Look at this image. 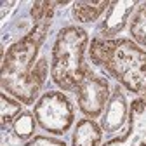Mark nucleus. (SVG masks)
Listing matches in <instances>:
<instances>
[{
  "mask_svg": "<svg viewBox=\"0 0 146 146\" xmlns=\"http://www.w3.org/2000/svg\"><path fill=\"white\" fill-rule=\"evenodd\" d=\"M52 21L33 25L28 33L5 49L0 64L2 90L16 98L19 103L30 106L38 99L42 87L50 73L47 58H40V49L47 40Z\"/></svg>",
  "mask_w": 146,
  "mask_h": 146,
  "instance_id": "nucleus-1",
  "label": "nucleus"
},
{
  "mask_svg": "<svg viewBox=\"0 0 146 146\" xmlns=\"http://www.w3.org/2000/svg\"><path fill=\"white\" fill-rule=\"evenodd\" d=\"M139 2L136 0H115L110 2L103 19L96 25V36L99 38H115L118 33H122L129 23V17L134 14Z\"/></svg>",
  "mask_w": 146,
  "mask_h": 146,
  "instance_id": "nucleus-6",
  "label": "nucleus"
},
{
  "mask_svg": "<svg viewBox=\"0 0 146 146\" xmlns=\"http://www.w3.org/2000/svg\"><path fill=\"white\" fill-rule=\"evenodd\" d=\"M127 122L125 134L110 139L103 146H146V98H134L129 104Z\"/></svg>",
  "mask_w": 146,
  "mask_h": 146,
  "instance_id": "nucleus-7",
  "label": "nucleus"
},
{
  "mask_svg": "<svg viewBox=\"0 0 146 146\" xmlns=\"http://www.w3.org/2000/svg\"><path fill=\"white\" fill-rule=\"evenodd\" d=\"M108 7H110L108 0H101V2H73L71 17L75 23H82V25L96 23L101 16H104Z\"/></svg>",
  "mask_w": 146,
  "mask_h": 146,
  "instance_id": "nucleus-10",
  "label": "nucleus"
},
{
  "mask_svg": "<svg viewBox=\"0 0 146 146\" xmlns=\"http://www.w3.org/2000/svg\"><path fill=\"white\" fill-rule=\"evenodd\" d=\"M35 129H36L35 115L33 111H26V110L11 125V132L14 134V137L21 139V141H30L35 136Z\"/></svg>",
  "mask_w": 146,
  "mask_h": 146,
  "instance_id": "nucleus-13",
  "label": "nucleus"
},
{
  "mask_svg": "<svg viewBox=\"0 0 146 146\" xmlns=\"http://www.w3.org/2000/svg\"><path fill=\"white\" fill-rule=\"evenodd\" d=\"M87 54L92 64L104 70L125 90L146 98V50L134 40L94 36Z\"/></svg>",
  "mask_w": 146,
  "mask_h": 146,
  "instance_id": "nucleus-2",
  "label": "nucleus"
},
{
  "mask_svg": "<svg viewBox=\"0 0 146 146\" xmlns=\"http://www.w3.org/2000/svg\"><path fill=\"white\" fill-rule=\"evenodd\" d=\"M129 118V104L127 98L122 90V85H115L111 89V96L108 99V104L101 115V129L106 136H111L120 131Z\"/></svg>",
  "mask_w": 146,
  "mask_h": 146,
  "instance_id": "nucleus-8",
  "label": "nucleus"
},
{
  "mask_svg": "<svg viewBox=\"0 0 146 146\" xmlns=\"http://www.w3.org/2000/svg\"><path fill=\"white\" fill-rule=\"evenodd\" d=\"M25 111L23 103H19L16 98L9 96L7 92L0 94V120H2V129L7 125H12L14 120Z\"/></svg>",
  "mask_w": 146,
  "mask_h": 146,
  "instance_id": "nucleus-12",
  "label": "nucleus"
},
{
  "mask_svg": "<svg viewBox=\"0 0 146 146\" xmlns=\"http://www.w3.org/2000/svg\"><path fill=\"white\" fill-rule=\"evenodd\" d=\"M23 146H68L66 141L59 139V137H50V136H33L30 141H26Z\"/></svg>",
  "mask_w": 146,
  "mask_h": 146,
  "instance_id": "nucleus-15",
  "label": "nucleus"
},
{
  "mask_svg": "<svg viewBox=\"0 0 146 146\" xmlns=\"http://www.w3.org/2000/svg\"><path fill=\"white\" fill-rule=\"evenodd\" d=\"M89 33L77 26H63L50 49V80L63 92H75L92 71L85 63Z\"/></svg>",
  "mask_w": 146,
  "mask_h": 146,
  "instance_id": "nucleus-3",
  "label": "nucleus"
},
{
  "mask_svg": "<svg viewBox=\"0 0 146 146\" xmlns=\"http://www.w3.org/2000/svg\"><path fill=\"white\" fill-rule=\"evenodd\" d=\"M78 110L85 115V118H99L108 104V99L111 96V87L108 78L96 75L94 71L89 73V77L80 84L75 90Z\"/></svg>",
  "mask_w": 146,
  "mask_h": 146,
  "instance_id": "nucleus-5",
  "label": "nucleus"
},
{
  "mask_svg": "<svg viewBox=\"0 0 146 146\" xmlns=\"http://www.w3.org/2000/svg\"><path fill=\"white\" fill-rule=\"evenodd\" d=\"M129 33L139 47L146 49V2H141L131 16Z\"/></svg>",
  "mask_w": 146,
  "mask_h": 146,
  "instance_id": "nucleus-11",
  "label": "nucleus"
},
{
  "mask_svg": "<svg viewBox=\"0 0 146 146\" xmlns=\"http://www.w3.org/2000/svg\"><path fill=\"white\" fill-rule=\"evenodd\" d=\"M68 2H33L31 9H30V17H31L33 25L52 21L56 7H63Z\"/></svg>",
  "mask_w": 146,
  "mask_h": 146,
  "instance_id": "nucleus-14",
  "label": "nucleus"
},
{
  "mask_svg": "<svg viewBox=\"0 0 146 146\" xmlns=\"http://www.w3.org/2000/svg\"><path fill=\"white\" fill-rule=\"evenodd\" d=\"M103 129L92 118H80L71 134V146H99L103 141Z\"/></svg>",
  "mask_w": 146,
  "mask_h": 146,
  "instance_id": "nucleus-9",
  "label": "nucleus"
},
{
  "mask_svg": "<svg viewBox=\"0 0 146 146\" xmlns=\"http://www.w3.org/2000/svg\"><path fill=\"white\" fill-rule=\"evenodd\" d=\"M17 2H2V23L5 21V17H7V11L11 12L12 7H16Z\"/></svg>",
  "mask_w": 146,
  "mask_h": 146,
  "instance_id": "nucleus-16",
  "label": "nucleus"
},
{
  "mask_svg": "<svg viewBox=\"0 0 146 146\" xmlns=\"http://www.w3.org/2000/svg\"><path fill=\"white\" fill-rule=\"evenodd\" d=\"M33 115L44 132L63 136L75 123V106L63 90H47L36 99Z\"/></svg>",
  "mask_w": 146,
  "mask_h": 146,
  "instance_id": "nucleus-4",
  "label": "nucleus"
}]
</instances>
